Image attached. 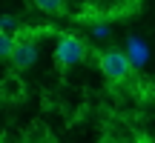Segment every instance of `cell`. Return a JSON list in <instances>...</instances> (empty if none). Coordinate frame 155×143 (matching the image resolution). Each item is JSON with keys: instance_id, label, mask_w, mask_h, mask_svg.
Listing matches in <instances>:
<instances>
[{"instance_id": "obj_1", "label": "cell", "mask_w": 155, "mask_h": 143, "mask_svg": "<svg viewBox=\"0 0 155 143\" xmlns=\"http://www.w3.org/2000/svg\"><path fill=\"white\" fill-rule=\"evenodd\" d=\"M86 52H89V46L78 34H63L55 46V60L61 66H78V63L86 60Z\"/></svg>"}, {"instance_id": "obj_2", "label": "cell", "mask_w": 155, "mask_h": 143, "mask_svg": "<svg viewBox=\"0 0 155 143\" xmlns=\"http://www.w3.org/2000/svg\"><path fill=\"white\" fill-rule=\"evenodd\" d=\"M98 66L115 83L124 80V77H129V72H132V63H129L127 52H118V49H109V52H104V55H98Z\"/></svg>"}, {"instance_id": "obj_3", "label": "cell", "mask_w": 155, "mask_h": 143, "mask_svg": "<svg viewBox=\"0 0 155 143\" xmlns=\"http://www.w3.org/2000/svg\"><path fill=\"white\" fill-rule=\"evenodd\" d=\"M9 60L15 63L17 69H29L35 60H38V46H35V40H23V37H17V46H15V52H12Z\"/></svg>"}, {"instance_id": "obj_4", "label": "cell", "mask_w": 155, "mask_h": 143, "mask_svg": "<svg viewBox=\"0 0 155 143\" xmlns=\"http://www.w3.org/2000/svg\"><path fill=\"white\" fill-rule=\"evenodd\" d=\"M127 57H129L132 66H144L147 57H150V46H147L141 37H129L127 40Z\"/></svg>"}, {"instance_id": "obj_5", "label": "cell", "mask_w": 155, "mask_h": 143, "mask_svg": "<svg viewBox=\"0 0 155 143\" xmlns=\"http://www.w3.org/2000/svg\"><path fill=\"white\" fill-rule=\"evenodd\" d=\"M15 46H17V37H15V34L0 32V60H9L12 52H15Z\"/></svg>"}, {"instance_id": "obj_6", "label": "cell", "mask_w": 155, "mask_h": 143, "mask_svg": "<svg viewBox=\"0 0 155 143\" xmlns=\"http://www.w3.org/2000/svg\"><path fill=\"white\" fill-rule=\"evenodd\" d=\"M35 6L46 14H61L63 11V0H35Z\"/></svg>"}, {"instance_id": "obj_7", "label": "cell", "mask_w": 155, "mask_h": 143, "mask_svg": "<svg viewBox=\"0 0 155 143\" xmlns=\"http://www.w3.org/2000/svg\"><path fill=\"white\" fill-rule=\"evenodd\" d=\"M15 29H17V20H15V17H0V32H15Z\"/></svg>"}, {"instance_id": "obj_8", "label": "cell", "mask_w": 155, "mask_h": 143, "mask_svg": "<svg viewBox=\"0 0 155 143\" xmlns=\"http://www.w3.org/2000/svg\"><path fill=\"white\" fill-rule=\"evenodd\" d=\"M95 34H98V37H106V34H109V29H106V26H95Z\"/></svg>"}]
</instances>
